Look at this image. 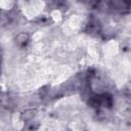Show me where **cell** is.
Wrapping results in <instances>:
<instances>
[]
</instances>
